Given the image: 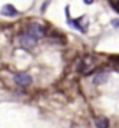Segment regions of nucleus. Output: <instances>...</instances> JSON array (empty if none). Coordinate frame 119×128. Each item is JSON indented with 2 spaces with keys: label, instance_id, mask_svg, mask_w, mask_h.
<instances>
[{
  "label": "nucleus",
  "instance_id": "5",
  "mask_svg": "<svg viewBox=\"0 0 119 128\" xmlns=\"http://www.w3.org/2000/svg\"><path fill=\"white\" fill-rule=\"evenodd\" d=\"M94 65L93 64H87V59L83 60L81 64H80V66H78V70L81 72V73H84V75H87V73H90V72L93 70Z\"/></svg>",
  "mask_w": 119,
  "mask_h": 128
},
{
  "label": "nucleus",
  "instance_id": "6",
  "mask_svg": "<svg viewBox=\"0 0 119 128\" xmlns=\"http://www.w3.org/2000/svg\"><path fill=\"white\" fill-rule=\"evenodd\" d=\"M107 79H108V75H107V73H98V75H95V78H94V84L98 86L101 83L107 82Z\"/></svg>",
  "mask_w": 119,
  "mask_h": 128
},
{
  "label": "nucleus",
  "instance_id": "1",
  "mask_svg": "<svg viewBox=\"0 0 119 128\" xmlns=\"http://www.w3.org/2000/svg\"><path fill=\"white\" fill-rule=\"evenodd\" d=\"M18 41H20V45H21L22 48H25V49H32L34 46L37 45V38L32 37V35L28 34V32L20 35Z\"/></svg>",
  "mask_w": 119,
  "mask_h": 128
},
{
  "label": "nucleus",
  "instance_id": "8",
  "mask_svg": "<svg viewBox=\"0 0 119 128\" xmlns=\"http://www.w3.org/2000/svg\"><path fill=\"white\" fill-rule=\"evenodd\" d=\"M114 8H115L116 12L119 13V2H118V3H116V4H114Z\"/></svg>",
  "mask_w": 119,
  "mask_h": 128
},
{
  "label": "nucleus",
  "instance_id": "2",
  "mask_svg": "<svg viewBox=\"0 0 119 128\" xmlns=\"http://www.w3.org/2000/svg\"><path fill=\"white\" fill-rule=\"evenodd\" d=\"M28 34H31L32 37H35L38 40V38H41L44 37L45 34H46V30H45V27L41 26V24H38V23H32L28 26V31H27Z\"/></svg>",
  "mask_w": 119,
  "mask_h": 128
},
{
  "label": "nucleus",
  "instance_id": "3",
  "mask_svg": "<svg viewBox=\"0 0 119 128\" xmlns=\"http://www.w3.org/2000/svg\"><path fill=\"white\" fill-rule=\"evenodd\" d=\"M14 82L21 87H28L32 83V78L28 73H17L14 76Z\"/></svg>",
  "mask_w": 119,
  "mask_h": 128
},
{
  "label": "nucleus",
  "instance_id": "4",
  "mask_svg": "<svg viewBox=\"0 0 119 128\" xmlns=\"http://www.w3.org/2000/svg\"><path fill=\"white\" fill-rule=\"evenodd\" d=\"M1 14L3 16H7V17H14V16H18V12H17V8L13 7L11 4H6L3 8H1Z\"/></svg>",
  "mask_w": 119,
  "mask_h": 128
},
{
  "label": "nucleus",
  "instance_id": "7",
  "mask_svg": "<svg viewBox=\"0 0 119 128\" xmlns=\"http://www.w3.org/2000/svg\"><path fill=\"white\" fill-rule=\"evenodd\" d=\"M95 125H97V128H108L109 121L107 120V118H104V117H101V118H97V120H95Z\"/></svg>",
  "mask_w": 119,
  "mask_h": 128
},
{
  "label": "nucleus",
  "instance_id": "9",
  "mask_svg": "<svg viewBox=\"0 0 119 128\" xmlns=\"http://www.w3.org/2000/svg\"><path fill=\"white\" fill-rule=\"evenodd\" d=\"M112 26H114V27H118V26H119V21H112Z\"/></svg>",
  "mask_w": 119,
  "mask_h": 128
}]
</instances>
